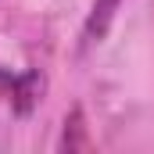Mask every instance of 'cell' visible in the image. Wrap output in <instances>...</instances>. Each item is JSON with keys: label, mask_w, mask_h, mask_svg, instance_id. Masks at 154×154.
Returning <instances> with one entry per match:
<instances>
[{"label": "cell", "mask_w": 154, "mask_h": 154, "mask_svg": "<svg viewBox=\"0 0 154 154\" xmlns=\"http://www.w3.org/2000/svg\"><path fill=\"white\" fill-rule=\"evenodd\" d=\"M115 11H118V0H93V11L82 25V47H93L108 36V29L115 22Z\"/></svg>", "instance_id": "cell-1"}, {"label": "cell", "mask_w": 154, "mask_h": 154, "mask_svg": "<svg viewBox=\"0 0 154 154\" xmlns=\"http://www.w3.org/2000/svg\"><path fill=\"white\" fill-rule=\"evenodd\" d=\"M61 147H90V140L82 136V111H72V136L65 133V140H61Z\"/></svg>", "instance_id": "cell-2"}]
</instances>
